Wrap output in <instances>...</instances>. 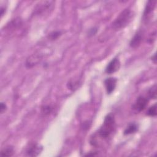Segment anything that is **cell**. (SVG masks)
<instances>
[{
  "instance_id": "cell-1",
  "label": "cell",
  "mask_w": 157,
  "mask_h": 157,
  "mask_svg": "<svg viewBox=\"0 0 157 157\" xmlns=\"http://www.w3.org/2000/svg\"><path fill=\"white\" fill-rule=\"evenodd\" d=\"M133 16L132 11L129 8L122 10L117 16L112 23L113 28L116 30H120L126 27L132 20Z\"/></svg>"
},
{
  "instance_id": "cell-2",
  "label": "cell",
  "mask_w": 157,
  "mask_h": 157,
  "mask_svg": "<svg viewBox=\"0 0 157 157\" xmlns=\"http://www.w3.org/2000/svg\"><path fill=\"white\" fill-rule=\"evenodd\" d=\"M115 127V121L114 117L112 114L109 113L105 117L103 123L98 131V134L101 137L106 139L113 132Z\"/></svg>"
},
{
  "instance_id": "cell-3",
  "label": "cell",
  "mask_w": 157,
  "mask_h": 157,
  "mask_svg": "<svg viewBox=\"0 0 157 157\" xmlns=\"http://www.w3.org/2000/svg\"><path fill=\"white\" fill-rule=\"evenodd\" d=\"M148 102H149L148 98H147L142 96H140L137 98V99L135 101L132 107L137 112H141L146 108V107L148 104Z\"/></svg>"
},
{
  "instance_id": "cell-4",
  "label": "cell",
  "mask_w": 157,
  "mask_h": 157,
  "mask_svg": "<svg viewBox=\"0 0 157 157\" xmlns=\"http://www.w3.org/2000/svg\"><path fill=\"white\" fill-rule=\"evenodd\" d=\"M42 147L36 143H33L26 149V154L29 156H36L42 151Z\"/></svg>"
},
{
  "instance_id": "cell-5",
  "label": "cell",
  "mask_w": 157,
  "mask_h": 157,
  "mask_svg": "<svg viewBox=\"0 0 157 157\" xmlns=\"http://www.w3.org/2000/svg\"><path fill=\"white\" fill-rule=\"evenodd\" d=\"M120 67V62L119 59L117 58L112 59L107 64L105 68V72L107 74H110L117 71Z\"/></svg>"
},
{
  "instance_id": "cell-6",
  "label": "cell",
  "mask_w": 157,
  "mask_h": 157,
  "mask_svg": "<svg viewBox=\"0 0 157 157\" xmlns=\"http://www.w3.org/2000/svg\"><path fill=\"white\" fill-rule=\"evenodd\" d=\"M117 80L115 77H109L104 80V85L107 94H111L115 90Z\"/></svg>"
},
{
  "instance_id": "cell-7",
  "label": "cell",
  "mask_w": 157,
  "mask_h": 157,
  "mask_svg": "<svg viewBox=\"0 0 157 157\" xmlns=\"http://www.w3.org/2000/svg\"><path fill=\"white\" fill-rule=\"evenodd\" d=\"M142 41V34L140 31L137 32L130 41L129 45L132 48L138 47Z\"/></svg>"
},
{
  "instance_id": "cell-8",
  "label": "cell",
  "mask_w": 157,
  "mask_h": 157,
  "mask_svg": "<svg viewBox=\"0 0 157 157\" xmlns=\"http://www.w3.org/2000/svg\"><path fill=\"white\" fill-rule=\"evenodd\" d=\"M52 3H53V1H44L42 2V4H39V6H37L36 7V12L37 13H40L42 12H44V11L47 10L48 9H50L51 6L53 5Z\"/></svg>"
},
{
  "instance_id": "cell-9",
  "label": "cell",
  "mask_w": 157,
  "mask_h": 157,
  "mask_svg": "<svg viewBox=\"0 0 157 157\" xmlns=\"http://www.w3.org/2000/svg\"><path fill=\"white\" fill-rule=\"evenodd\" d=\"M138 131V126L135 123H130L124 131V135H129L136 132Z\"/></svg>"
},
{
  "instance_id": "cell-10",
  "label": "cell",
  "mask_w": 157,
  "mask_h": 157,
  "mask_svg": "<svg viewBox=\"0 0 157 157\" xmlns=\"http://www.w3.org/2000/svg\"><path fill=\"white\" fill-rule=\"evenodd\" d=\"M155 2L156 1H148L147 4V6H146V7H145V11H144V16H147L148 15L152 10L153 9H154L155 7Z\"/></svg>"
},
{
  "instance_id": "cell-11",
  "label": "cell",
  "mask_w": 157,
  "mask_h": 157,
  "mask_svg": "<svg viewBox=\"0 0 157 157\" xmlns=\"http://www.w3.org/2000/svg\"><path fill=\"white\" fill-rule=\"evenodd\" d=\"M13 148L11 146H9L4 148L1 152V156H10L13 154Z\"/></svg>"
},
{
  "instance_id": "cell-12",
  "label": "cell",
  "mask_w": 157,
  "mask_h": 157,
  "mask_svg": "<svg viewBox=\"0 0 157 157\" xmlns=\"http://www.w3.org/2000/svg\"><path fill=\"white\" fill-rule=\"evenodd\" d=\"M156 104H155L147 110L146 115L149 117H155L156 116Z\"/></svg>"
},
{
  "instance_id": "cell-13",
  "label": "cell",
  "mask_w": 157,
  "mask_h": 157,
  "mask_svg": "<svg viewBox=\"0 0 157 157\" xmlns=\"http://www.w3.org/2000/svg\"><path fill=\"white\" fill-rule=\"evenodd\" d=\"M148 96L150 99H155L156 98V85H153L151 88L149 89L148 92Z\"/></svg>"
},
{
  "instance_id": "cell-14",
  "label": "cell",
  "mask_w": 157,
  "mask_h": 157,
  "mask_svg": "<svg viewBox=\"0 0 157 157\" xmlns=\"http://www.w3.org/2000/svg\"><path fill=\"white\" fill-rule=\"evenodd\" d=\"M61 35V31H52V33L48 34V37L50 40H56V39H58Z\"/></svg>"
},
{
  "instance_id": "cell-15",
  "label": "cell",
  "mask_w": 157,
  "mask_h": 157,
  "mask_svg": "<svg viewBox=\"0 0 157 157\" xmlns=\"http://www.w3.org/2000/svg\"><path fill=\"white\" fill-rule=\"evenodd\" d=\"M52 112V107L50 105H45L42 108V113L44 115H48Z\"/></svg>"
},
{
  "instance_id": "cell-16",
  "label": "cell",
  "mask_w": 157,
  "mask_h": 157,
  "mask_svg": "<svg viewBox=\"0 0 157 157\" xmlns=\"http://www.w3.org/2000/svg\"><path fill=\"white\" fill-rule=\"evenodd\" d=\"M7 109V106L6 105V104H4V102H1V105H0V110H1V113H2Z\"/></svg>"
},
{
  "instance_id": "cell-17",
  "label": "cell",
  "mask_w": 157,
  "mask_h": 157,
  "mask_svg": "<svg viewBox=\"0 0 157 157\" xmlns=\"http://www.w3.org/2000/svg\"><path fill=\"white\" fill-rule=\"evenodd\" d=\"M151 60L154 62V63H156V54H155V53L153 55V56H152V57H151Z\"/></svg>"
}]
</instances>
